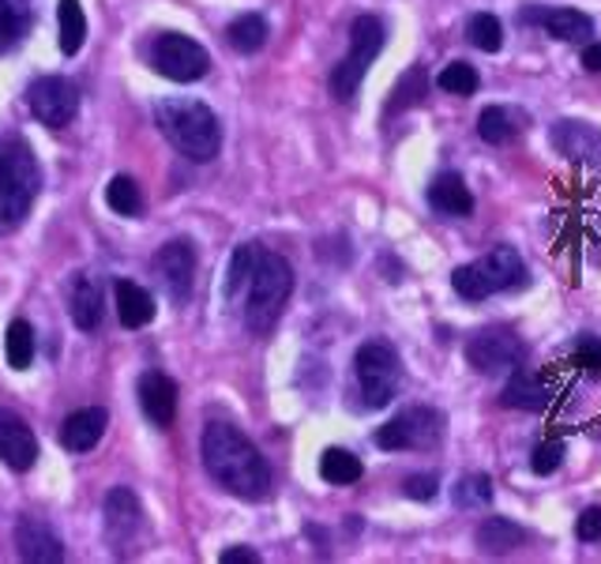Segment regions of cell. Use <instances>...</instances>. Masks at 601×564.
Returning a JSON list of instances; mask_svg holds the SVG:
<instances>
[{
  "label": "cell",
  "instance_id": "1",
  "mask_svg": "<svg viewBox=\"0 0 601 564\" xmlns=\"http://www.w3.org/2000/svg\"><path fill=\"white\" fill-rule=\"evenodd\" d=\"M203 466L223 489L245 500H260L271 493V466L256 452V444L229 421H211L203 429Z\"/></svg>",
  "mask_w": 601,
  "mask_h": 564
},
{
  "label": "cell",
  "instance_id": "27",
  "mask_svg": "<svg viewBox=\"0 0 601 564\" xmlns=\"http://www.w3.org/2000/svg\"><path fill=\"white\" fill-rule=\"evenodd\" d=\"M477 136L492 147L511 144V139L519 136V117L511 110H503V105H489V110H481V117H477Z\"/></svg>",
  "mask_w": 601,
  "mask_h": 564
},
{
  "label": "cell",
  "instance_id": "17",
  "mask_svg": "<svg viewBox=\"0 0 601 564\" xmlns=\"http://www.w3.org/2000/svg\"><path fill=\"white\" fill-rule=\"evenodd\" d=\"M477 268H481V275L489 279L492 294L526 286V263L515 249H511V245H497V249H489L481 260H477Z\"/></svg>",
  "mask_w": 601,
  "mask_h": 564
},
{
  "label": "cell",
  "instance_id": "33",
  "mask_svg": "<svg viewBox=\"0 0 601 564\" xmlns=\"http://www.w3.org/2000/svg\"><path fill=\"white\" fill-rule=\"evenodd\" d=\"M436 83H440V91L458 94V99H470V94L477 91V83H481V76H477V68L466 65V60H451L444 72L436 76Z\"/></svg>",
  "mask_w": 601,
  "mask_h": 564
},
{
  "label": "cell",
  "instance_id": "30",
  "mask_svg": "<svg viewBox=\"0 0 601 564\" xmlns=\"http://www.w3.org/2000/svg\"><path fill=\"white\" fill-rule=\"evenodd\" d=\"M31 23V4L26 0H0V53L12 49L23 38Z\"/></svg>",
  "mask_w": 601,
  "mask_h": 564
},
{
  "label": "cell",
  "instance_id": "25",
  "mask_svg": "<svg viewBox=\"0 0 601 564\" xmlns=\"http://www.w3.org/2000/svg\"><path fill=\"white\" fill-rule=\"evenodd\" d=\"M57 23H60V53L76 57L87 42V15L79 0H60L57 4Z\"/></svg>",
  "mask_w": 601,
  "mask_h": 564
},
{
  "label": "cell",
  "instance_id": "14",
  "mask_svg": "<svg viewBox=\"0 0 601 564\" xmlns=\"http://www.w3.org/2000/svg\"><path fill=\"white\" fill-rule=\"evenodd\" d=\"M15 553H20V561L31 564L65 561V545H60L57 531L38 516H20V523H15Z\"/></svg>",
  "mask_w": 601,
  "mask_h": 564
},
{
  "label": "cell",
  "instance_id": "12",
  "mask_svg": "<svg viewBox=\"0 0 601 564\" xmlns=\"http://www.w3.org/2000/svg\"><path fill=\"white\" fill-rule=\"evenodd\" d=\"M38 460V437L31 433V426L15 410L0 407V463L8 471H31Z\"/></svg>",
  "mask_w": 601,
  "mask_h": 564
},
{
  "label": "cell",
  "instance_id": "23",
  "mask_svg": "<svg viewBox=\"0 0 601 564\" xmlns=\"http://www.w3.org/2000/svg\"><path fill=\"white\" fill-rule=\"evenodd\" d=\"M477 550L481 553H492V557H503V553H511V550H519L526 539V531L519 523H511V519H503V516H489L481 527H477Z\"/></svg>",
  "mask_w": 601,
  "mask_h": 564
},
{
  "label": "cell",
  "instance_id": "15",
  "mask_svg": "<svg viewBox=\"0 0 601 564\" xmlns=\"http://www.w3.org/2000/svg\"><path fill=\"white\" fill-rule=\"evenodd\" d=\"M136 395H139V407L150 418V426L158 429H170L173 418H177V384L170 381L166 373L158 369H147L136 384Z\"/></svg>",
  "mask_w": 601,
  "mask_h": 564
},
{
  "label": "cell",
  "instance_id": "16",
  "mask_svg": "<svg viewBox=\"0 0 601 564\" xmlns=\"http://www.w3.org/2000/svg\"><path fill=\"white\" fill-rule=\"evenodd\" d=\"M102 512H105V539H110L117 550H125V545L136 539V531H139V500H136V493H132L128 486H117V489H110L105 493V505H102Z\"/></svg>",
  "mask_w": 601,
  "mask_h": 564
},
{
  "label": "cell",
  "instance_id": "31",
  "mask_svg": "<svg viewBox=\"0 0 601 564\" xmlns=\"http://www.w3.org/2000/svg\"><path fill=\"white\" fill-rule=\"evenodd\" d=\"M105 204H110L117 215L125 218H136L139 211H144V196H139V184L128 178V173H121V178H113L105 184Z\"/></svg>",
  "mask_w": 601,
  "mask_h": 564
},
{
  "label": "cell",
  "instance_id": "40",
  "mask_svg": "<svg viewBox=\"0 0 601 564\" xmlns=\"http://www.w3.org/2000/svg\"><path fill=\"white\" fill-rule=\"evenodd\" d=\"M576 534L579 542H601V505L582 508V516L576 519Z\"/></svg>",
  "mask_w": 601,
  "mask_h": 564
},
{
  "label": "cell",
  "instance_id": "6",
  "mask_svg": "<svg viewBox=\"0 0 601 564\" xmlns=\"http://www.w3.org/2000/svg\"><path fill=\"white\" fill-rule=\"evenodd\" d=\"M353 373H358L365 407L379 410L395 399V392H399L402 361L395 354L392 342H365V347L353 354Z\"/></svg>",
  "mask_w": 601,
  "mask_h": 564
},
{
  "label": "cell",
  "instance_id": "4",
  "mask_svg": "<svg viewBox=\"0 0 601 564\" xmlns=\"http://www.w3.org/2000/svg\"><path fill=\"white\" fill-rule=\"evenodd\" d=\"M38 196V166L15 139H0V234H12Z\"/></svg>",
  "mask_w": 601,
  "mask_h": 564
},
{
  "label": "cell",
  "instance_id": "10",
  "mask_svg": "<svg viewBox=\"0 0 601 564\" xmlns=\"http://www.w3.org/2000/svg\"><path fill=\"white\" fill-rule=\"evenodd\" d=\"M26 105H31V113L42 121V125L68 128L79 113V91L72 79H65V76H42V79H34L31 91H26Z\"/></svg>",
  "mask_w": 601,
  "mask_h": 564
},
{
  "label": "cell",
  "instance_id": "11",
  "mask_svg": "<svg viewBox=\"0 0 601 564\" xmlns=\"http://www.w3.org/2000/svg\"><path fill=\"white\" fill-rule=\"evenodd\" d=\"M155 275L166 290H170L173 302H189L192 279H196V249H192L184 237L166 241L155 257Z\"/></svg>",
  "mask_w": 601,
  "mask_h": 564
},
{
  "label": "cell",
  "instance_id": "3",
  "mask_svg": "<svg viewBox=\"0 0 601 564\" xmlns=\"http://www.w3.org/2000/svg\"><path fill=\"white\" fill-rule=\"evenodd\" d=\"M252 290H249V305H245V324L249 331L263 335L279 324L282 308L290 302V290H294V268L279 257V252H256L252 263Z\"/></svg>",
  "mask_w": 601,
  "mask_h": 564
},
{
  "label": "cell",
  "instance_id": "9",
  "mask_svg": "<svg viewBox=\"0 0 601 564\" xmlns=\"http://www.w3.org/2000/svg\"><path fill=\"white\" fill-rule=\"evenodd\" d=\"M466 361L481 376L511 373L526 361V342L508 328H485L466 342Z\"/></svg>",
  "mask_w": 601,
  "mask_h": 564
},
{
  "label": "cell",
  "instance_id": "19",
  "mask_svg": "<svg viewBox=\"0 0 601 564\" xmlns=\"http://www.w3.org/2000/svg\"><path fill=\"white\" fill-rule=\"evenodd\" d=\"M105 426H110V414L102 407H83V410L68 414V421L60 426V444H65L68 452H91V448L102 440Z\"/></svg>",
  "mask_w": 601,
  "mask_h": 564
},
{
  "label": "cell",
  "instance_id": "35",
  "mask_svg": "<svg viewBox=\"0 0 601 564\" xmlns=\"http://www.w3.org/2000/svg\"><path fill=\"white\" fill-rule=\"evenodd\" d=\"M451 286H455V294L466 297V302H485V297H492V286H489V279L481 275L477 260L451 271Z\"/></svg>",
  "mask_w": 601,
  "mask_h": 564
},
{
  "label": "cell",
  "instance_id": "22",
  "mask_svg": "<svg viewBox=\"0 0 601 564\" xmlns=\"http://www.w3.org/2000/svg\"><path fill=\"white\" fill-rule=\"evenodd\" d=\"M68 313H72L79 331H94L102 324V290L87 275L72 279V286H68Z\"/></svg>",
  "mask_w": 601,
  "mask_h": 564
},
{
  "label": "cell",
  "instance_id": "37",
  "mask_svg": "<svg viewBox=\"0 0 601 564\" xmlns=\"http://www.w3.org/2000/svg\"><path fill=\"white\" fill-rule=\"evenodd\" d=\"M256 245H237L234 249V257H229V268H226V282H223V290H226V297H234L237 290L249 282L252 275V263H256Z\"/></svg>",
  "mask_w": 601,
  "mask_h": 564
},
{
  "label": "cell",
  "instance_id": "39",
  "mask_svg": "<svg viewBox=\"0 0 601 564\" xmlns=\"http://www.w3.org/2000/svg\"><path fill=\"white\" fill-rule=\"evenodd\" d=\"M436 486H440L436 474H410V478L402 482V493L410 500H432L436 497Z\"/></svg>",
  "mask_w": 601,
  "mask_h": 564
},
{
  "label": "cell",
  "instance_id": "32",
  "mask_svg": "<svg viewBox=\"0 0 601 564\" xmlns=\"http://www.w3.org/2000/svg\"><path fill=\"white\" fill-rule=\"evenodd\" d=\"M466 38H470V46H477L481 53H500L503 23L492 12H477V15H470V23H466Z\"/></svg>",
  "mask_w": 601,
  "mask_h": 564
},
{
  "label": "cell",
  "instance_id": "24",
  "mask_svg": "<svg viewBox=\"0 0 601 564\" xmlns=\"http://www.w3.org/2000/svg\"><path fill=\"white\" fill-rule=\"evenodd\" d=\"M542 26L556 42H590V34H594V20L579 8H545Z\"/></svg>",
  "mask_w": 601,
  "mask_h": 564
},
{
  "label": "cell",
  "instance_id": "38",
  "mask_svg": "<svg viewBox=\"0 0 601 564\" xmlns=\"http://www.w3.org/2000/svg\"><path fill=\"white\" fill-rule=\"evenodd\" d=\"M564 463V444L560 440H545V444L534 448V460H530V466H534V474H556Z\"/></svg>",
  "mask_w": 601,
  "mask_h": 564
},
{
  "label": "cell",
  "instance_id": "2",
  "mask_svg": "<svg viewBox=\"0 0 601 564\" xmlns=\"http://www.w3.org/2000/svg\"><path fill=\"white\" fill-rule=\"evenodd\" d=\"M158 128L192 162H211L223 147V125L215 110L196 99H166L155 105Z\"/></svg>",
  "mask_w": 601,
  "mask_h": 564
},
{
  "label": "cell",
  "instance_id": "21",
  "mask_svg": "<svg viewBox=\"0 0 601 564\" xmlns=\"http://www.w3.org/2000/svg\"><path fill=\"white\" fill-rule=\"evenodd\" d=\"M113 294H117V316L128 331H139L155 320V297H150V290H144L139 282L121 279L117 286H113Z\"/></svg>",
  "mask_w": 601,
  "mask_h": 564
},
{
  "label": "cell",
  "instance_id": "7",
  "mask_svg": "<svg viewBox=\"0 0 601 564\" xmlns=\"http://www.w3.org/2000/svg\"><path fill=\"white\" fill-rule=\"evenodd\" d=\"M440 437H444V414L432 407H410L379 426L373 440L384 452H418V448H436Z\"/></svg>",
  "mask_w": 601,
  "mask_h": 564
},
{
  "label": "cell",
  "instance_id": "18",
  "mask_svg": "<svg viewBox=\"0 0 601 564\" xmlns=\"http://www.w3.org/2000/svg\"><path fill=\"white\" fill-rule=\"evenodd\" d=\"M500 403H503V407H511V410L537 414V410H545L553 403V392L542 384V376H534L530 369L519 365V369H511V373H508V384H503Z\"/></svg>",
  "mask_w": 601,
  "mask_h": 564
},
{
  "label": "cell",
  "instance_id": "41",
  "mask_svg": "<svg viewBox=\"0 0 601 564\" xmlns=\"http://www.w3.org/2000/svg\"><path fill=\"white\" fill-rule=\"evenodd\" d=\"M223 564H260V553L249 550V545H229V550L218 553Z\"/></svg>",
  "mask_w": 601,
  "mask_h": 564
},
{
  "label": "cell",
  "instance_id": "26",
  "mask_svg": "<svg viewBox=\"0 0 601 564\" xmlns=\"http://www.w3.org/2000/svg\"><path fill=\"white\" fill-rule=\"evenodd\" d=\"M361 474H365V466L347 448H327L320 455V478L331 482V486H353Z\"/></svg>",
  "mask_w": 601,
  "mask_h": 564
},
{
  "label": "cell",
  "instance_id": "20",
  "mask_svg": "<svg viewBox=\"0 0 601 564\" xmlns=\"http://www.w3.org/2000/svg\"><path fill=\"white\" fill-rule=\"evenodd\" d=\"M429 204L432 211L447 218H470L474 215V192L466 189V181L458 173H440L436 181L429 184Z\"/></svg>",
  "mask_w": 601,
  "mask_h": 564
},
{
  "label": "cell",
  "instance_id": "36",
  "mask_svg": "<svg viewBox=\"0 0 601 564\" xmlns=\"http://www.w3.org/2000/svg\"><path fill=\"white\" fill-rule=\"evenodd\" d=\"M426 99V68H410L402 79H399V87H395V94H392V102H387V117H395V113H402L406 105H413V102H421Z\"/></svg>",
  "mask_w": 601,
  "mask_h": 564
},
{
  "label": "cell",
  "instance_id": "13",
  "mask_svg": "<svg viewBox=\"0 0 601 564\" xmlns=\"http://www.w3.org/2000/svg\"><path fill=\"white\" fill-rule=\"evenodd\" d=\"M549 144L556 155L571 158V162H587L601 170V128L587 121H556L549 128Z\"/></svg>",
  "mask_w": 601,
  "mask_h": 564
},
{
  "label": "cell",
  "instance_id": "5",
  "mask_svg": "<svg viewBox=\"0 0 601 564\" xmlns=\"http://www.w3.org/2000/svg\"><path fill=\"white\" fill-rule=\"evenodd\" d=\"M379 49H384V23H379L376 15H358L350 26V53L334 65V72H331L334 99L350 102L353 94H358L361 79H365L368 65L379 57Z\"/></svg>",
  "mask_w": 601,
  "mask_h": 564
},
{
  "label": "cell",
  "instance_id": "34",
  "mask_svg": "<svg viewBox=\"0 0 601 564\" xmlns=\"http://www.w3.org/2000/svg\"><path fill=\"white\" fill-rule=\"evenodd\" d=\"M455 505L458 508H470V512H477V508H489L492 505V482L489 474H463L455 486Z\"/></svg>",
  "mask_w": 601,
  "mask_h": 564
},
{
  "label": "cell",
  "instance_id": "42",
  "mask_svg": "<svg viewBox=\"0 0 601 564\" xmlns=\"http://www.w3.org/2000/svg\"><path fill=\"white\" fill-rule=\"evenodd\" d=\"M579 361H582L587 369H601V342L582 339V342H579Z\"/></svg>",
  "mask_w": 601,
  "mask_h": 564
},
{
  "label": "cell",
  "instance_id": "8",
  "mask_svg": "<svg viewBox=\"0 0 601 564\" xmlns=\"http://www.w3.org/2000/svg\"><path fill=\"white\" fill-rule=\"evenodd\" d=\"M150 65L158 76L173 79V83H196L211 72V53L189 34L170 31L150 46Z\"/></svg>",
  "mask_w": 601,
  "mask_h": 564
},
{
  "label": "cell",
  "instance_id": "29",
  "mask_svg": "<svg viewBox=\"0 0 601 564\" xmlns=\"http://www.w3.org/2000/svg\"><path fill=\"white\" fill-rule=\"evenodd\" d=\"M4 354H8V365L20 369V373H23V369H31V361H34V328L26 320L8 324Z\"/></svg>",
  "mask_w": 601,
  "mask_h": 564
},
{
  "label": "cell",
  "instance_id": "43",
  "mask_svg": "<svg viewBox=\"0 0 601 564\" xmlns=\"http://www.w3.org/2000/svg\"><path fill=\"white\" fill-rule=\"evenodd\" d=\"M582 68L587 72H601V42H587L582 46Z\"/></svg>",
  "mask_w": 601,
  "mask_h": 564
},
{
  "label": "cell",
  "instance_id": "28",
  "mask_svg": "<svg viewBox=\"0 0 601 564\" xmlns=\"http://www.w3.org/2000/svg\"><path fill=\"white\" fill-rule=\"evenodd\" d=\"M226 38L237 53H256V49H263V42H268V23H263V15H256V12L237 15V20L226 26Z\"/></svg>",
  "mask_w": 601,
  "mask_h": 564
}]
</instances>
